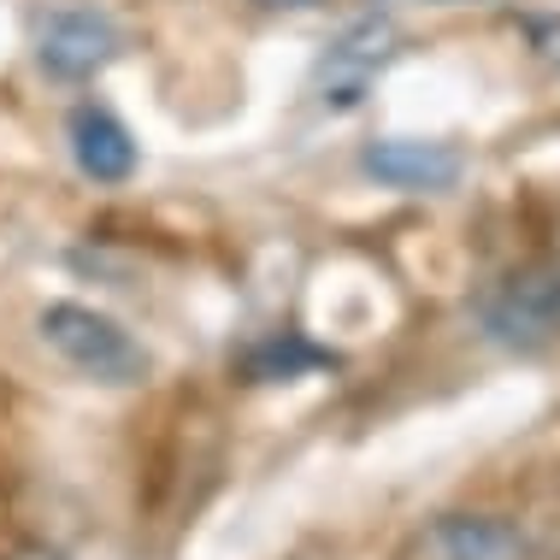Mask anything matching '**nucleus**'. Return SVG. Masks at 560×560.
Listing matches in <instances>:
<instances>
[{"label": "nucleus", "instance_id": "nucleus-1", "mask_svg": "<svg viewBox=\"0 0 560 560\" xmlns=\"http://www.w3.org/2000/svg\"><path fill=\"white\" fill-rule=\"evenodd\" d=\"M42 342L95 384H142L148 372V354L136 348L130 330L95 307H78V301H54L42 313Z\"/></svg>", "mask_w": 560, "mask_h": 560}, {"label": "nucleus", "instance_id": "nucleus-2", "mask_svg": "<svg viewBox=\"0 0 560 560\" xmlns=\"http://www.w3.org/2000/svg\"><path fill=\"white\" fill-rule=\"evenodd\" d=\"M407 560H532V542L502 513H436Z\"/></svg>", "mask_w": 560, "mask_h": 560}, {"label": "nucleus", "instance_id": "nucleus-3", "mask_svg": "<svg viewBox=\"0 0 560 560\" xmlns=\"http://www.w3.org/2000/svg\"><path fill=\"white\" fill-rule=\"evenodd\" d=\"M483 325L495 342L513 348H537L560 337V271H525V278L502 283L483 301Z\"/></svg>", "mask_w": 560, "mask_h": 560}, {"label": "nucleus", "instance_id": "nucleus-4", "mask_svg": "<svg viewBox=\"0 0 560 560\" xmlns=\"http://www.w3.org/2000/svg\"><path fill=\"white\" fill-rule=\"evenodd\" d=\"M113 54H118V30L95 7H59L36 30V59L54 78H95Z\"/></svg>", "mask_w": 560, "mask_h": 560}, {"label": "nucleus", "instance_id": "nucleus-5", "mask_svg": "<svg viewBox=\"0 0 560 560\" xmlns=\"http://www.w3.org/2000/svg\"><path fill=\"white\" fill-rule=\"evenodd\" d=\"M360 165L377 177L384 189H407V195H425V189H448L460 177V154L448 142H407V136H384L372 142Z\"/></svg>", "mask_w": 560, "mask_h": 560}, {"label": "nucleus", "instance_id": "nucleus-6", "mask_svg": "<svg viewBox=\"0 0 560 560\" xmlns=\"http://www.w3.org/2000/svg\"><path fill=\"white\" fill-rule=\"evenodd\" d=\"M71 154H78L83 177H95V184H125L136 172V136L118 125L107 107H78V118H71Z\"/></svg>", "mask_w": 560, "mask_h": 560}, {"label": "nucleus", "instance_id": "nucleus-7", "mask_svg": "<svg viewBox=\"0 0 560 560\" xmlns=\"http://www.w3.org/2000/svg\"><path fill=\"white\" fill-rule=\"evenodd\" d=\"M290 366H319V354H313V348H290V354H283V342H271V348L254 354V372H260V377H278Z\"/></svg>", "mask_w": 560, "mask_h": 560}, {"label": "nucleus", "instance_id": "nucleus-8", "mask_svg": "<svg viewBox=\"0 0 560 560\" xmlns=\"http://www.w3.org/2000/svg\"><path fill=\"white\" fill-rule=\"evenodd\" d=\"M283 7H313V0H283Z\"/></svg>", "mask_w": 560, "mask_h": 560}, {"label": "nucleus", "instance_id": "nucleus-9", "mask_svg": "<svg viewBox=\"0 0 560 560\" xmlns=\"http://www.w3.org/2000/svg\"><path fill=\"white\" fill-rule=\"evenodd\" d=\"M24 560H54V555H24Z\"/></svg>", "mask_w": 560, "mask_h": 560}, {"label": "nucleus", "instance_id": "nucleus-10", "mask_svg": "<svg viewBox=\"0 0 560 560\" xmlns=\"http://www.w3.org/2000/svg\"><path fill=\"white\" fill-rule=\"evenodd\" d=\"M443 7H448V0H443Z\"/></svg>", "mask_w": 560, "mask_h": 560}]
</instances>
